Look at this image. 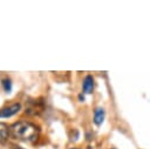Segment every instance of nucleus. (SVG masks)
<instances>
[{"label": "nucleus", "instance_id": "f257e3e1", "mask_svg": "<svg viewBox=\"0 0 150 149\" xmlns=\"http://www.w3.org/2000/svg\"><path fill=\"white\" fill-rule=\"evenodd\" d=\"M9 134L13 138L34 143L39 138V129L36 126L28 121H19L9 128Z\"/></svg>", "mask_w": 150, "mask_h": 149}, {"label": "nucleus", "instance_id": "0eeeda50", "mask_svg": "<svg viewBox=\"0 0 150 149\" xmlns=\"http://www.w3.org/2000/svg\"><path fill=\"white\" fill-rule=\"evenodd\" d=\"M79 99H80L81 101H83V100H84V96H83V95L81 94V95H79Z\"/></svg>", "mask_w": 150, "mask_h": 149}, {"label": "nucleus", "instance_id": "1a4fd4ad", "mask_svg": "<svg viewBox=\"0 0 150 149\" xmlns=\"http://www.w3.org/2000/svg\"><path fill=\"white\" fill-rule=\"evenodd\" d=\"M71 149H76V148H71Z\"/></svg>", "mask_w": 150, "mask_h": 149}, {"label": "nucleus", "instance_id": "f03ea898", "mask_svg": "<svg viewBox=\"0 0 150 149\" xmlns=\"http://www.w3.org/2000/svg\"><path fill=\"white\" fill-rule=\"evenodd\" d=\"M21 106L19 103H14L9 107H5L2 109H0V117H11L13 115H15L19 110H20Z\"/></svg>", "mask_w": 150, "mask_h": 149}, {"label": "nucleus", "instance_id": "7ed1b4c3", "mask_svg": "<svg viewBox=\"0 0 150 149\" xmlns=\"http://www.w3.org/2000/svg\"><path fill=\"white\" fill-rule=\"evenodd\" d=\"M82 88H83V92L87 93V94H90L94 89V79L91 75H87L83 80V84H82Z\"/></svg>", "mask_w": 150, "mask_h": 149}, {"label": "nucleus", "instance_id": "6e6552de", "mask_svg": "<svg viewBox=\"0 0 150 149\" xmlns=\"http://www.w3.org/2000/svg\"><path fill=\"white\" fill-rule=\"evenodd\" d=\"M12 149H22V148H20V147H13Z\"/></svg>", "mask_w": 150, "mask_h": 149}, {"label": "nucleus", "instance_id": "20e7f679", "mask_svg": "<svg viewBox=\"0 0 150 149\" xmlns=\"http://www.w3.org/2000/svg\"><path fill=\"white\" fill-rule=\"evenodd\" d=\"M9 128L6 123L0 122V143H4L7 141L8 136H9Z\"/></svg>", "mask_w": 150, "mask_h": 149}, {"label": "nucleus", "instance_id": "423d86ee", "mask_svg": "<svg viewBox=\"0 0 150 149\" xmlns=\"http://www.w3.org/2000/svg\"><path fill=\"white\" fill-rule=\"evenodd\" d=\"M2 87L7 93H9L12 90V82L8 79H5V80H2Z\"/></svg>", "mask_w": 150, "mask_h": 149}, {"label": "nucleus", "instance_id": "39448f33", "mask_svg": "<svg viewBox=\"0 0 150 149\" xmlns=\"http://www.w3.org/2000/svg\"><path fill=\"white\" fill-rule=\"evenodd\" d=\"M103 120H104V109L103 108H96V110L94 113V122H95V124H97V126L102 124Z\"/></svg>", "mask_w": 150, "mask_h": 149}]
</instances>
